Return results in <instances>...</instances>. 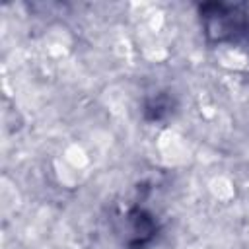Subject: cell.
<instances>
[{
  "label": "cell",
  "instance_id": "obj_3",
  "mask_svg": "<svg viewBox=\"0 0 249 249\" xmlns=\"http://www.w3.org/2000/svg\"><path fill=\"white\" fill-rule=\"evenodd\" d=\"M175 103H173V97H169L167 93H156L154 97L146 99L144 103V119L146 121H152V123H158V121H163L171 115Z\"/></svg>",
  "mask_w": 249,
  "mask_h": 249
},
{
  "label": "cell",
  "instance_id": "obj_1",
  "mask_svg": "<svg viewBox=\"0 0 249 249\" xmlns=\"http://www.w3.org/2000/svg\"><path fill=\"white\" fill-rule=\"evenodd\" d=\"M198 14L210 43H233L249 33V16L239 4L206 2L198 8Z\"/></svg>",
  "mask_w": 249,
  "mask_h": 249
},
{
  "label": "cell",
  "instance_id": "obj_2",
  "mask_svg": "<svg viewBox=\"0 0 249 249\" xmlns=\"http://www.w3.org/2000/svg\"><path fill=\"white\" fill-rule=\"evenodd\" d=\"M117 231L124 249H144L156 239L158 222L146 208L132 206L121 216Z\"/></svg>",
  "mask_w": 249,
  "mask_h": 249
}]
</instances>
